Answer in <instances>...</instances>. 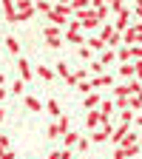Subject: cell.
Here are the masks:
<instances>
[{"instance_id": "60d3db41", "label": "cell", "mask_w": 142, "mask_h": 159, "mask_svg": "<svg viewBox=\"0 0 142 159\" xmlns=\"http://www.w3.org/2000/svg\"><path fill=\"white\" fill-rule=\"evenodd\" d=\"M0 145H3V148H9V134H0Z\"/></svg>"}, {"instance_id": "277c9868", "label": "cell", "mask_w": 142, "mask_h": 159, "mask_svg": "<svg viewBox=\"0 0 142 159\" xmlns=\"http://www.w3.org/2000/svg\"><path fill=\"white\" fill-rule=\"evenodd\" d=\"M91 85H94V88H114V74H99V77H91Z\"/></svg>"}, {"instance_id": "4fadbf2b", "label": "cell", "mask_w": 142, "mask_h": 159, "mask_svg": "<svg viewBox=\"0 0 142 159\" xmlns=\"http://www.w3.org/2000/svg\"><path fill=\"white\" fill-rule=\"evenodd\" d=\"M26 108L34 111V114H40V111H46V102H40L37 97H26Z\"/></svg>"}, {"instance_id": "816d5d0a", "label": "cell", "mask_w": 142, "mask_h": 159, "mask_svg": "<svg viewBox=\"0 0 142 159\" xmlns=\"http://www.w3.org/2000/svg\"><path fill=\"white\" fill-rule=\"evenodd\" d=\"M139 145H142V134H139Z\"/></svg>"}, {"instance_id": "7c38bea8", "label": "cell", "mask_w": 142, "mask_h": 159, "mask_svg": "<svg viewBox=\"0 0 142 159\" xmlns=\"http://www.w3.org/2000/svg\"><path fill=\"white\" fill-rule=\"evenodd\" d=\"M117 111V99H103V105H99V114L105 119H111V114Z\"/></svg>"}, {"instance_id": "c3c4849f", "label": "cell", "mask_w": 142, "mask_h": 159, "mask_svg": "<svg viewBox=\"0 0 142 159\" xmlns=\"http://www.w3.org/2000/svg\"><path fill=\"white\" fill-rule=\"evenodd\" d=\"M136 122H139V125H142V114H136Z\"/></svg>"}, {"instance_id": "836d02e7", "label": "cell", "mask_w": 142, "mask_h": 159, "mask_svg": "<svg viewBox=\"0 0 142 159\" xmlns=\"http://www.w3.org/2000/svg\"><path fill=\"white\" fill-rule=\"evenodd\" d=\"M23 88H26V80H14L11 83V94H23Z\"/></svg>"}, {"instance_id": "8fae6325", "label": "cell", "mask_w": 142, "mask_h": 159, "mask_svg": "<svg viewBox=\"0 0 142 159\" xmlns=\"http://www.w3.org/2000/svg\"><path fill=\"white\" fill-rule=\"evenodd\" d=\"M3 46L9 48V54H11V57H20V40H17V37H11V34H9V37L3 40Z\"/></svg>"}, {"instance_id": "f5cc1de1", "label": "cell", "mask_w": 142, "mask_h": 159, "mask_svg": "<svg viewBox=\"0 0 142 159\" xmlns=\"http://www.w3.org/2000/svg\"><path fill=\"white\" fill-rule=\"evenodd\" d=\"M34 3H40V0H34Z\"/></svg>"}, {"instance_id": "83f0119b", "label": "cell", "mask_w": 142, "mask_h": 159, "mask_svg": "<svg viewBox=\"0 0 142 159\" xmlns=\"http://www.w3.org/2000/svg\"><path fill=\"white\" fill-rule=\"evenodd\" d=\"M57 136H63V134H60V128H57V122H51V125L46 128V139H57Z\"/></svg>"}, {"instance_id": "f546056e", "label": "cell", "mask_w": 142, "mask_h": 159, "mask_svg": "<svg viewBox=\"0 0 142 159\" xmlns=\"http://www.w3.org/2000/svg\"><path fill=\"white\" fill-rule=\"evenodd\" d=\"M88 71H91L94 77H99V74H105V71H103V63H99V60H91V66H88Z\"/></svg>"}, {"instance_id": "d590c367", "label": "cell", "mask_w": 142, "mask_h": 159, "mask_svg": "<svg viewBox=\"0 0 142 159\" xmlns=\"http://www.w3.org/2000/svg\"><path fill=\"white\" fill-rule=\"evenodd\" d=\"M77 148H80V151H88V148H91V139H88V136H80Z\"/></svg>"}, {"instance_id": "5bb4252c", "label": "cell", "mask_w": 142, "mask_h": 159, "mask_svg": "<svg viewBox=\"0 0 142 159\" xmlns=\"http://www.w3.org/2000/svg\"><path fill=\"white\" fill-rule=\"evenodd\" d=\"M125 88H128V97H136V94H142V80H128L125 83Z\"/></svg>"}, {"instance_id": "ba28073f", "label": "cell", "mask_w": 142, "mask_h": 159, "mask_svg": "<svg viewBox=\"0 0 142 159\" xmlns=\"http://www.w3.org/2000/svg\"><path fill=\"white\" fill-rule=\"evenodd\" d=\"M117 74H119V80H122V83L134 80V77H136V71H134V63H122V66L117 68Z\"/></svg>"}, {"instance_id": "ab89813d", "label": "cell", "mask_w": 142, "mask_h": 159, "mask_svg": "<svg viewBox=\"0 0 142 159\" xmlns=\"http://www.w3.org/2000/svg\"><path fill=\"white\" fill-rule=\"evenodd\" d=\"M60 153H63V159H71V153H74V148H63V151H60Z\"/></svg>"}, {"instance_id": "30bf717a", "label": "cell", "mask_w": 142, "mask_h": 159, "mask_svg": "<svg viewBox=\"0 0 142 159\" xmlns=\"http://www.w3.org/2000/svg\"><path fill=\"white\" fill-rule=\"evenodd\" d=\"M99 105H103V94H99V91H91V94L85 97V108L94 111V108H99Z\"/></svg>"}, {"instance_id": "b9f144b4", "label": "cell", "mask_w": 142, "mask_h": 159, "mask_svg": "<svg viewBox=\"0 0 142 159\" xmlns=\"http://www.w3.org/2000/svg\"><path fill=\"white\" fill-rule=\"evenodd\" d=\"M46 159H63V153H60V151H51V153H48Z\"/></svg>"}, {"instance_id": "7dc6e473", "label": "cell", "mask_w": 142, "mask_h": 159, "mask_svg": "<svg viewBox=\"0 0 142 159\" xmlns=\"http://www.w3.org/2000/svg\"><path fill=\"white\" fill-rule=\"evenodd\" d=\"M3 97H6V88H0V99H3Z\"/></svg>"}, {"instance_id": "f6af8a7d", "label": "cell", "mask_w": 142, "mask_h": 159, "mask_svg": "<svg viewBox=\"0 0 142 159\" xmlns=\"http://www.w3.org/2000/svg\"><path fill=\"white\" fill-rule=\"evenodd\" d=\"M51 3H54V6H60V3H71V0H51Z\"/></svg>"}, {"instance_id": "d6986e66", "label": "cell", "mask_w": 142, "mask_h": 159, "mask_svg": "<svg viewBox=\"0 0 142 159\" xmlns=\"http://www.w3.org/2000/svg\"><path fill=\"white\" fill-rule=\"evenodd\" d=\"M117 60L119 63H131V46H119L117 48Z\"/></svg>"}, {"instance_id": "603a6c76", "label": "cell", "mask_w": 142, "mask_h": 159, "mask_svg": "<svg viewBox=\"0 0 142 159\" xmlns=\"http://www.w3.org/2000/svg\"><path fill=\"white\" fill-rule=\"evenodd\" d=\"M114 31H117V29H114V23H103V26H99V37H103L105 43H108V37H111Z\"/></svg>"}, {"instance_id": "7a4b0ae2", "label": "cell", "mask_w": 142, "mask_h": 159, "mask_svg": "<svg viewBox=\"0 0 142 159\" xmlns=\"http://www.w3.org/2000/svg\"><path fill=\"white\" fill-rule=\"evenodd\" d=\"M43 37H46V43L51 46V48H60V46H63V34H60V26H46L43 29Z\"/></svg>"}, {"instance_id": "f35d334b", "label": "cell", "mask_w": 142, "mask_h": 159, "mask_svg": "<svg viewBox=\"0 0 142 159\" xmlns=\"http://www.w3.org/2000/svg\"><path fill=\"white\" fill-rule=\"evenodd\" d=\"M114 159H128V156H125V148H122V145H119V148L114 151Z\"/></svg>"}, {"instance_id": "e0dca14e", "label": "cell", "mask_w": 142, "mask_h": 159, "mask_svg": "<svg viewBox=\"0 0 142 159\" xmlns=\"http://www.w3.org/2000/svg\"><path fill=\"white\" fill-rule=\"evenodd\" d=\"M46 111H48L54 119H60V116H63V111H60V102H57V99H46Z\"/></svg>"}, {"instance_id": "484cf974", "label": "cell", "mask_w": 142, "mask_h": 159, "mask_svg": "<svg viewBox=\"0 0 142 159\" xmlns=\"http://www.w3.org/2000/svg\"><path fill=\"white\" fill-rule=\"evenodd\" d=\"M71 9L74 11H85V9H91V0H71Z\"/></svg>"}, {"instance_id": "6da1fadb", "label": "cell", "mask_w": 142, "mask_h": 159, "mask_svg": "<svg viewBox=\"0 0 142 159\" xmlns=\"http://www.w3.org/2000/svg\"><path fill=\"white\" fill-rule=\"evenodd\" d=\"M14 6H17V23L31 20L34 11H37V3H34V0H14Z\"/></svg>"}, {"instance_id": "1f68e13d", "label": "cell", "mask_w": 142, "mask_h": 159, "mask_svg": "<svg viewBox=\"0 0 142 159\" xmlns=\"http://www.w3.org/2000/svg\"><path fill=\"white\" fill-rule=\"evenodd\" d=\"M91 91H97V88L91 85V80H83V83H80V94H85V97H88Z\"/></svg>"}, {"instance_id": "681fc988", "label": "cell", "mask_w": 142, "mask_h": 159, "mask_svg": "<svg viewBox=\"0 0 142 159\" xmlns=\"http://www.w3.org/2000/svg\"><path fill=\"white\" fill-rule=\"evenodd\" d=\"M0 20H3V6H0Z\"/></svg>"}, {"instance_id": "8992f818", "label": "cell", "mask_w": 142, "mask_h": 159, "mask_svg": "<svg viewBox=\"0 0 142 159\" xmlns=\"http://www.w3.org/2000/svg\"><path fill=\"white\" fill-rule=\"evenodd\" d=\"M114 29L117 31H125V29H131V11L125 9L122 14H117V20H114Z\"/></svg>"}, {"instance_id": "74e56055", "label": "cell", "mask_w": 142, "mask_h": 159, "mask_svg": "<svg viewBox=\"0 0 142 159\" xmlns=\"http://www.w3.org/2000/svg\"><path fill=\"white\" fill-rule=\"evenodd\" d=\"M134 71H136V80H142V60H134Z\"/></svg>"}, {"instance_id": "4dcf8cb0", "label": "cell", "mask_w": 142, "mask_h": 159, "mask_svg": "<svg viewBox=\"0 0 142 159\" xmlns=\"http://www.w3.org/2000/svg\"><path fill=\"white\" fill-rule=\"evenodd\" d=\"M54 9V3H51V0H40V3H37V11H43V14H48Z\"/></svg>"}, {"instance_id": "8d00e7d4", "label": "cell", "mask_w": 142, "mask_h": 159, "mask_svg": "<svg viewBox=\"0 0 142 159\" xmlns=\"http://www.w3.org/2000/svg\"><path fill=\"white\" fill-rule=\"evenodd\" d=\"M131 60H142V46H131Z\"/></svg>"}, {"instance_id": "ffe728a7", "label": "cell", "mask_w": 142, "mask_h": 159, "mask_svg": "<svg viewBox=\"0 0 142 159\" xmlns=\"http://www.w3.org/2000/svg\"><path fill=\"white\" fill-rule=\"evenodd\" d=\"M80 142V134H74V131H68L66 136H63V148H74Z\"/></svg>"}, {"instance_id": "44dd1931", "label": "cell", "mask_w": 142, "mask_h": 159, "mask_svg": "<svg viewBox=\"0 0 142 159\" xmlns=\"http://www.w3.org/2000/svg\"><path fill=\"white\" fill-rule=\"evenodd\" d=\"M57 128H60V134H63V136H66V134L71 131V119H68V116L63 114V116H60V119H57Z\"/></svg>"}, {"instance_id": "ac0fdd59", "label": "cell", "mask_w": 142, "mask_h": 159, "mask_svg": "<svg viewBox=\"0 0 142 159\" xmlns=\"http://www.w3.org/2000/svg\"><path fill=\"white\" fill-rule=\"evenodd\" d=\"M114 60H117V48H105L103 54H99V63H103V66H111Z\"/></svg>"}, {"instance_id": "9a60e30c", "label": "cell", "mask_w": 142, "mask_h": 159, "mask_svg": "<svg viewBox=\"0 0 142 159\" xmlns=\"http://www.w3.org/2000/svg\"><path fill=\"white\" fill-rule=\"evenodd\" d=\"M131 122H136V111H131V108L119 111V125H131Z\"/></svg>"}, {"instance_id": "f907efd6", "label": "cell", "mask_w": 142, "mask_h": 159, "mask_svg": "<svg viewBox=\"0 0 142 159\" xmlns=\"http://www.w3.org/2000/svg\"><path fill=\"white\" fill-rule=\"evenodd\" d=\"M105 3H108V6H111V3H114V0H105Z\"/></svg>"}, {"instance_id": "5b68a950", "label": "cell", "mask_w": 142, "mask_h": 159, "mask_svg": "<svg viewBox=\"0 0 142 159\" xmlns=\"http://www.w3.org/2000/svg\"><path fill=\"white\" fill-rule=\"evenodd\" d=\"M85 46H88L91 51H99V54H103V51L108 48V43H105V40H103V37H99V34H94V37H88V40H85Z\"/></svg>"}, {"instance_id": "ee69618b", "label": "cell", "mask_w": 142, "mask_h": 159, "mask_svg": "<svg viewBox=\"0 0 142 159\" xmlns=\"http://www.w3.org/2000/svg\"><path fill=\"white\" fill-rule=\"evenodd\" d=\"M3 83H6V74H3V71H0V88H3Z\"/></svg>"}, {"instance_id": "d4e9b609", "label": "cell", "mask_w": 142, "mask_h": 159, "mask_svg": "<svg viewBox=\"0 0 142 159\" xmlns=\"http://www.w3.org/2000/svg\"><path fill=\"white\" fill-rule=\"evenodd\" d=\"M74 71L68 68V63H57V77H63V80H68Z\"/></svg>"}, {"instance_id": "4316f807", "label": "cell", "mask_w": 142, "mask_h": 159, "mask_svg": "<svg viewBox=\"0 0 142 159\" xmlns=\"http://www.w3.org/2000/svg\"><path fill=\"white\" fill-rule=\"evenodd\" d=\"M119 43H125V40H122V31H114V34L108 37V48H114V46H119Z\"/></svg>"}, {"instance_id": "52a82bcc", "label": "cell", "mask_w": 142, "mask_h": 159, "mask_svg": "<svg viewBox=\"0 0 142 159\" xmlns=\"http://www.w3.org/2000/svg\"><path fill=\"white\" fill-rule=\"evenodd\" d=\"M128 134H131V128H128V125H117V128H114V136H111V142L119 148V145L125 142V136H128Z\"/></svg>"}, {"instance_id": "2e32d148", "label": "cell", "mask_w": 142, "mask_h": 159, "mask_svg": "<svg viewBox=\"0 0 142 159\" xmlns=\"http://www.w3.org/2000/svg\"><path fill=\"white\" fill-rule=\"evenodd\" d=\"M66 40H68V43H74L77 48H80V46H85V37L80 34V31H71V29L66 31Z\"/></svg>"}, {"instance_id": "7bdbcfd3", "label": "cell", "mask_w": 142, "mask_h": 159, "mask_svg": "<svg viewBox=\"0 0 142 159\" xmlns=\"http://www.w3.org/2000/svg\"><path fill=\"white\" fill-rule=\"evenodd\" d=\"M136 17L142 20V0H136Z\"/></svg>"}, {"instance_id": "7402d4cb", "label": "cell", "mask_w": 142, "mask_h": 159, "mask_svg": "<svg viewBox=\"0 0 142 159\" xmlns=\"http://www.w3.org/2000/svg\"><path fill=\"white\" fill-rule=\"evenodd\" d=\"M111 91H114V99H128V88H125V83H119V85H114Z\"/></svg>"}, {"instance_id": "e575fe53", "label": "cell", "mask_w": 142, "mask_h": 159, "mask_svg": "<svg viewBox=\"0 0 142 159\" xmlns=\"http://www.w3.org/2000/svg\"><path fill=\"white\" fill-rule=\"evenodd\" d=\"M77 54H80V60H91V48H88V46H80Z\"/></svg>"}, {"instance_id": "3957f363", "label": "cell", "mask_w": 142, "mask_h": 159, "mask_svg": "<svg viewBox=\"0 0 142 159\" xmlns=\"http://www.w3.org/2000/svg\"><path fill=\"white\" fill-rule=\"evenodd\" d=\"M105 122V116L103 114H99V108H94V111H88V116H85V125L91 128V131H97L99 125H103Z\"/></svg>"}, {"instance_id": "d6a6232c", "label": "cell", "mask_w": 142, "mask_h": 159, "mask_svg": "<svg viewBox=\"0 0 142 159\" xmlns=\"http://www.w3.org/2000/svg\"><path fill=\"white\" fill-rule=\"evenodd\" d=\"M0 159H17L14 148H3V145H0Z\"/></svg>"}, {"instance_id": "cb8c5ba5", "label": "cell", "mask_w": 142, "mask_h": 159, "mask_svg": "<svg viewBox=\"0 0 142 159\" xmlns=\"http://www.w3.org/2000/svg\"><path fill=\"white\" fill-rule=\"evenodd\" d=\"M37 77H40V80H46V83H48V80H54V71H51L48 66H40V68H37Z\"/></svg>"}, {"instance_id": "f1b7e54d", "label": "cell", "mask_w": 142, "mask_h": 159, "mask_svg": "<svg viewBox=\"0 0 142 159\" xmlns=\"http://www.w3.org/2000/svg\"><path fill=\"white\" fill-rule=\"evenodd\" d=\"M122 148H125V156H128V159H134V156L142 151V145H139V142H136V145H122Z\"/></svg>"}, {"instance_id": "9c48e42d", "label": "cell", "mask_w": 142, "mask_h": 159, "mask_svg": "<svg viewBox=\"0 0 142 159\" xmlns=\"http://www.w3.org/2000/svg\"><path fill=\"white\" fill-rule=\"evenodd\" d=\"M17 68H20V80H29L34 77V71H31V66H29V60H23V57H17Z\"/></svg>"}, {"instance_id": "bcb514c9", "label": "cell", "mask_w": 142, "mask_h": 159, "mask_svg": "<svg viewBox=\"0 0 142 159\" xmlns=\"http://www.w3.org/2000/svg\"><path fill=\"white\" fill-rule=\"evenodd\" d=\"M3 116H6V111H3V108H0V122H3Z\"/></svg>"}]
</instances>
